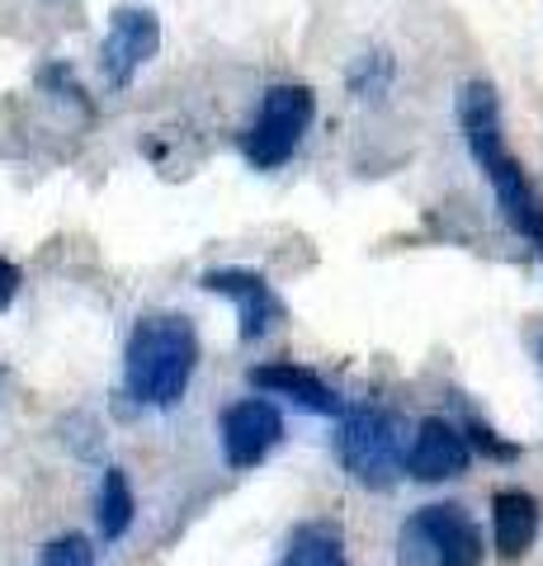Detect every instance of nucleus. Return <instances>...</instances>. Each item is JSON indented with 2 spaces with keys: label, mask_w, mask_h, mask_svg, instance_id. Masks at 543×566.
I'll use <instances>...</instances> for the list:
<instances>
[{
  "label": "nucleus",
  "mask_w": 543,
  "mask_h": 566,
  "mask_svg": "<svg viewBox=\"0 0 543 566\" xmlns=\"http://www.w3.org/2000/svg\"><path fill=\"white\" fill-rule=\"evenodd\" d=\"M459 123H463V137H468L472 161L482 166L487 185H492L497 203L505 212V222H511L515 232L543 255V193L530 185L524 166L511 156V147H505L501 104H497V91L487 81L463 85V95H459Z\"/></svg>",
  "instance_id": "nucleus-1"
},
{
  "label": "nucleus",
  "mask_w": 543,
  "mask_h": 566,
  "mask_svg": "<svg viewBox=\"0 0 543 566\" xmlns=\"http://www.w3.org/2000/svg\"><path fill=\"white\" fill-rule=\"evenodd\" d=\"M218 434H222V458L227 468L247 472L255 463H265L270 449L284 439V416L279 406L265 397H247V401H232L218 420Z\"/></svg>",
  "instance_id": "nucleus-8"
},
{
  "label": "nucleus",
  "mask_w": 543,
  "mask_h": 566,
  "mask_svg": "<svg viewBox=\"0 0 543 566\" xmlns=\"http://www.w3.org/2000/svg\"><path fill=\"white\" fill-rule=\"evenodd\" d=\"M312 118H317V95H312L307 85H293V81L270 85L247 142H241L247 161L255 170H279L284 161H293V151L303 147Z\"/></svg>",
  "instance_id": "nucleus-5"
},
{
  "label": "nucleus",
  "mask_w": 543,
  "mask_h": 566,
  "mask_svg": "<svg viewBox=\"0 0 543 566\" xmlns=\"http://www.w3.org/2000/svg\"><path fill=\"white\" fill-rule=\"evenodd\" d=\"M133 515H137V501H133V482L124 468H104L100 476V495H95V524L104 543H118L133 528Z\"/></svg>",
  "instance_id": "nucleus-13"
},
{
  "label": "nucleus",
  "mask_w": 543,
  "mask_h": 566,
  "mask_svg": "<svg viewBox=\"0 0 543 566\" xmlns=\"http://www.w3.org/2000/svg\"><path fill=\"white\" fill-rule=\"evenodd\" d=\"M199 368V331L180 312H152L133 326L124 349V387L137 406L166 411L185 397Z\"/></svg>",
  "instance_id": "nucleus-2"
},
{
  "label": "nucleus",
  "mask_w": 543,
  "mask_h": 566,
  "mask_svg": "<svg viewBox=\"0 0 543 566\" xmlns=\"http://www.w3.org/2000/svg\"><path fill=\"white\" fill-rule=\"evenodd\" d=\"M251 387H260V392L270 397H284L293 406H303V411L312 416H345V401L331 392V387L312 374V368L293 364V359H279V364H255L251 368Z\"/></svg>",
  "instance_id": "nucleus-10"
},
{
  "label": "nucleus",
  "mask_w": 543,
  "mask_h": 566,
  "mask_svg": "<svg viewBox=\"0 0 543 566\" xmlns=\"http://www.w3.org/2000/svg\"><path fill=\"white\" fill-rule=\"evenodd\" d=\"M156 48H161V20H156L152 10H143V6L114 10L109 33H104V43H100L104 81H109L114 91H128L137 71L156 57Z\"/></svg>",
  "instance_id": "nucleus-7"
},
{
  "label": "nucleus",
  "mask_w": 543,
  "mask_h": 566,
  "mask_svg": "<svg viewBox=\"0 0 543 566\" xmlns=\"http://www.w3.org/2000/svg\"><path fill=\"white\" fill-rule=\"evenodd\" d=\"M468 444L478 449V453H487V458H501V463H511V458H520V444H511V439H501L497 430H487L482 420H468Z\"/></svg>",
  "instance_id": "nucleus-16"
},
{
  "label": "nucleus",
  "mask_w": 543,
  "mask_h": 566,
  "mask_svg": "<svg viewBox=\"0 0 543 566\" xmlns=\"http://www.w3.org/2000/svg\"><path fill=\"white\" fill-rule=\"evenodd\" d=\"M274 566H349L341 528L326 524V520L297 524L289 534V543H284V557H279Z\"/></svg>",
  "instance_id": "nucleus-12"
},
{
  "label": "nucleus",
  "mask_w": 543,
  "mask_h": 566,
  "mask_svg": "<svg viewBox=\"0 0 543 566\" xmlns=\"http://www.w3.org/2000/svg\"><path fill=\"white\" fill-rule=\"evenodd\" d=\"M487 538L463 505H420L397 528L401 566H482Z\"/></svg>",
  "instance_id": "nucleus-4"
},
{
  "label": "nucleus",
  "mask_w": 543,
  "mask_h": 566,
  "mask_svg": "<svg viewBox=\"0 0 543 566\" xmlns=\"http://www.w3.org/2000/svg\"><path fill=\"white\" fill-rule=\"evenodd\" d=\"M539 520L543 510L530 491H497L492 495V547L497 557L515 562L530 553V543L539 538Z\"/></svg>",
  "instance_id": "nucleus-11"
},
{
  "label": "nucleus",
  "mask_w": 543,
  "mask_h": 566,
  "mask_svg": "<svg viewBox=\"0 0 543 566\" xmlns=\"http://www.w3.org/2000/svg\"><path fill=\"white\" fill-rule=\"evenodd\" d=\"M39 566H95V547H91V538H81V534L52 538V543L43 547Z\"/></svg>",
  "instance_id": "nucleus-15"
},
{
  "label": "nucleus",
  "mask_w": 543,
  "mask_h": 566,
  "mask_svg": "<svg viewBox=\"0 0 543 566\" xmlns=\"http://www.w3.org/2000/svg\"><path fill=\"white\" fill-rule=\"evenodd\" d=\"M472 463V444L459 424H449L445 416H426L411 434L407 449V476L416 482H449V476H463Z\"/></svg>",
  "instance_id": "nucleus-9"
},
{
  "label": "nucleus",
  "mask_w": 543,
  "mask_h": 566,
  "mask_svg": "<svg viewBox=\"0 0 543 566\" xmlns=\"http://www.w3.org/2000/svg\"><path fill=\"white\" fill-rule=\"evenodd\" d=\"M20 283H24L20 264L0 255V312H10V303H14V297H20Z\"/></svg>",
  "instance_id": "nucleus-17"
},
{
  "label": "nucleus",
  "mask_w": 543,
  "mask_h": 566,
  "mask_svg": "<svg viewBox=\"0 0 543 566\" xmlns=\"http://www.w3.org/2000/svg\"><path fill=\"white\" fill-rule=\"evenodd\" d=\"M407 424L383 406H355L341 416L336 458L341 468L369 491H388L397 472H407Z\"/></svg>",
  "instance_id": "nucleus-3"
},
{
  "label": "nucleus",
  "mask_w": 543,
  "mask_h": 566,
  "mask_svg": "<svg viewBox=\"0 0 543 566\" xmlns=\"http://www.w3.org/2000/svg\"><path fill=\"white\" fill-rule=\"evenodd\" d=\"M388 81H393V62H388V52H369L355 71H349V91H355L359 99H378L383 91H388Z\"/></svg>",
  "instance_id": "nucleus-14"
},
{
  "label": "nucleus",
  "mask_w": 543,
  "mask_h": 566,
  "mask_svg": "<svg viewBox=\"0 0 543 566\" xmlns=\"http://www.w3.org/2000/svg\"><path fill=\"white\" fill-rule=\"evenodd\" d=\"M199 289L227 297L237 307V335L241 345H255L284 322V297L274 293V283L255 270H208L199 279Z\"/></svg>",
  "instance_id": "nucleus-6"
}]
</instances>
